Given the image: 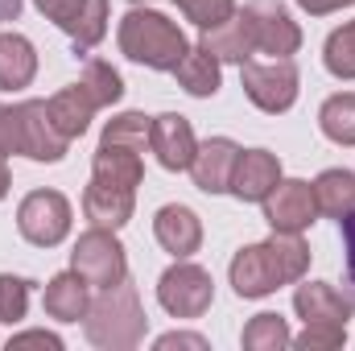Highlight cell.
Segmentation results:
<instances>
[{
	"label": "cell",
	"mask_w": 355,
	"mask_h": 351,
	"mask_svg": "<svg viewBox=\"0 0 355 351\" xmlns=\"http://www.w3.org/2000/svg\"><path fill=\"white\" fill-rule=\"evenodd\" d=\"M265 219L272 232H306L318 219L314 186L302 178H281L265 198Z\"/></svg>",
	"instance_id": "obj_11"
},
{
	"label": "cell",
	"mask_w": 355,
	"mask_h": 351,
	"mask_svg": "<svg viewBox=\"0 0 355 351\" xmlns=\"http://www.w3.org/2000/svg\"><path fill=\"white\" fill-rule=\"evenodd\" d=\"M17 232L29 244H37V248L62 244L67 232H71V203H67V194H58V190L25 194L21 207H17Z\"/></svg>",
	"instance_id": "obj_7"
},
{
	"label": "cell",
	"mask_w": 355,
	"mask_h": 351,
	"mask_svg": "<svg viewBox=\"0 0 355 351\" xmlns=\"http://www.w3.org/2000/svg\"><path fill=\"white\" fill-rule=\"evenodd\" d=\"M310 268V248L302 232H272L265 244H248L232 257V289L240 298H268L281 285L302 281Z\"/></svg>",
	"instance_id": "obj_1"
},
{
	"label": "cell",
	"mask_w": 355,
	"mask_h": 351,
	"mask_svg": "<svg viewBox=\"0 0 355 351\" xmlns=\"http://www.w3.org/2000/svg\"><path fill=\"white\" fill-rule=\"evenodd\" d=\"M240 343L248 351H281V348L293 343V335H289V327H285L281 314H257V318L244 327Z\"/></svg>",
	"instance_id": "obj_27"
},
{
	"label": "cell",
	"mask_w": 355,
	"mask_h": 351,
	"mask_svg": "<svg viewBox=\"0 0 355 351\" xmlns=\"http://www.w3.org/2000/svg\"><path fill=\"white\" fill-rule=\"evenodd\" d=\"M170 348L202 351V348H207V339H202V335H182V331H174V335H162V339H157V351H170Z\"/></svg>",
	"instance_id": "obj_36"
},
{
	"label": "cell",
	"mask_w": 355,
	"mask_h": 351,
	"mask_svg": "<svg viewBox=\"0 0 355 351\" xmlns=\"http://www.w3.org/2000/svg\"><path fill=\"white\" fill-rule=\"evenodd\" d=\"M46 103H50V120L58 124V132H62L67 141L83 137V132H87V124H91V116L99 112V108L91 103V95L79 87V83H75V87H62L58 95H50Z\"/></svg>",
	"instance_id": "obj_23"
},
{
	"label": "cell",
	"mask_w": 355,
	"mask_h": 351,
	"mask_svg": "<svg viewBox=\"0 0 355 351\" xmlns=\"http://www.w3.org/2000/svg\"><path fill=\"white\" fill-rule=\"evenodd\" d=\"M153 236H157V244H162L166 252H174L178 261H182V257L198 252V244H202V223H198V215H194L190 207L170 203V207H162V211L153 215Z\"/></svg>",
	"instance_id": "obj_17"
},
{
	"label": "cell",
	"mask_w": 355,
	"mask_h": 351,
	"mask_svg": "<svg viewBox=\"0 0 355 351\" xmlns=\"http://www.w3.org/2000/svg\"><path fill=\"white\" fill-rule=\"evenodd\" d=\"M12 116H17V153L29 157V162H62L71 141L58 132V124L50 120V103L46 99H25V103H12Z\"/></svg>",
	"instance_id": "obj_6"
},
{
	"label": "cell",
	"mask_w": 355,
	"mask_h": 351,
	"mask_svg": "<svg viewBox=\"0 0 355 351\" xmlns=\"http://www.w3.org/2000/svg\"><path fill=\"white\" fill-rule=\"evenodd\" d=\"M37 75V50L21 33H0V87L17 91L29 87Z\"/></svg>",
	"instance_id": "obj_22"
},
{
	"label": "cell",
	"mask_w": 355,
	"mask_h": 351,
	"mask_svg": "<svg viewBox=\"0 0 355 351\" xmlns=\"http://www.w3.org/2000/svg\"><path fill=\"white\" fill-rule=\"evenodd\" d=\"M281 182V162L268 149H240L236 174H232V194L240 203H265L268 190Z\"/></svg>",
	"instance_id": "obj_14"
},
{
	"label": "cell",
	"mask_w": 355,
	"mask_h": 351,
	"mask_svg": "<svg viewBox=\"0 0 355 351\" xmlns=\"http://www.w3.org/2000/svg\"><path fill=\"white\" fill-rule=\"evenodd\" d=\"M236 162H240V145L232 137H211L194 149V162H190V178L202 194H227L232 190V174H236Z\"/></svg>",
	"instance_id": "obj_13"
},
{
	"label": "cell",
	"mask_w": 355,
	"mask_h": 351,
	"mask_svg": "<svg viewBox=\"0 0 355 351\" xmlns=\"http://www.w3.org/2000/svg\"><path fill=\"white\" fill-rule=\"evenodd\" d=\"M132 207H137V190L128 186H112V182H95L91 178L87 194H83V211H87L91 228H124L132 219Z\"/></svg>",
	"instance_id": "obj_18"
},
{
	"label": "cell",
	"mask_w": 355,
	"mask_h": 351,
	"mask_svg": "<svg viewBox=\"0 0 355 351\" xmlns=\"http://www.w3.org/2000/svg\"><path fill=\"white\" fill-rule=\"evenodd\" d=\"M103 145H124V149L145 153V145H149V116L145 112H120L116 120H107Z\"/></svg>",
	"instance_id": "obj_28"
},
{
	"label": "cell",
	"mask_w": 355,
	"mask_h": 351,
	"mask_svg": "<svg viewBox=\"0 0 355 351\" xmlns=\"http://www.w3.org/2000/svg\"><path fill=\"white\" fill-rule=\"evenodd\" d=\"M21 17V0H0V21H17Z\"/></svg>",
	"instance_id": "obj_38"
},
{
	"label": "cell",
	"mask_w": 355,
	"mask_h": 351,
	"mask_svg": "<svg viewBox=\"0 0 355 351\" xmlns=\"http://www.w3.org/2000/svg\"><path fill=\"white\" fill-rule=\"evenodd\" d=\"M145 327H149V318H145L141 298H137V285L128 277L120 285L99 289V298H91L87 339L95 348H112V351L137 348L145 339Z\"/></svg>",
	"instance_id": "obj_3"
},
{
	"label": "cell",
	"mask_w": 355,
	"mask_h": 351,
	"mask_svg": "<svg viewBox=\"0 0 355 351\" xmlns=\"http://www.w3.org/2000/svg\"><path fill=\"white\" fill-rule=\"evenodd\" d=\"M318 128L335 145H355V95H331L318 112Z\"/></svg>",
	"instance_id": "obj_26"
},
{
	"label": "cell",
	"mask_w": 355,
	"mask_h": 351,
	"mask_svg": "<svg viewBox=\"0 0 355 351\" xmlns=\"http://www.w3.org/2000/svg\"><path fill=\"white\" fill-rule=\"evenodd\" d=\"M46 21L71 33L75 54H87L107 33V0H33Z\"/></svg>",
	"instance_id": "obj_9"
},
{
	"label": "cell",
	"mask_w": 355,
	"mask_h": 351,
	"mask_svg": "<svg viewBox=\"0 0 355 351\" xmlns=\"http://www.w3.org/2000/svg\"><path fill=\"white\" fill-rule=\"evenodd\" d=\"M343 343H347V327H331V323H310L293 339V348L302 351H331V348H343Z\"/></svg>",
	"instance_id": "obj_32"
},
{
	"label": "cell",
	"mask_w": 355,
	"mask_h": 351,
	"mask_svg": "<svg viewBox=\"0 0 355 351\" xmlns=\"http://www.w3.org/2000/svg\"><path fill=\"white\" fill-rule=\"evenodd\" d=\"M207 54H215L219 62H248L252 58V50H257V37H252V25H248V17H244V8H236L232 17H223L219 25H211V29H202V42H198Z\"/></svg>",
	"instance_id": "obj_15"
},
{
	"label": "cell",
	"mask_w": 355,
	"mask_h": 351,
	"mask_svg": "<svg viewBox=\"0 0 355 351\" xmlns=\"http://www.w3.org/2000/svg\"><path fill=\"white\" fill-rule=\"evenodd\" d=\"M343 228V298L355 306V211L339 219Z\"/></svg>",
	"instance_id": "obj_33"
},
{
	"label": "cell",
	"mask_w": 355,
	"mask_h": 351,
	"mask_svg": "<svg viewBox=\"0 0 355 351\" xmlns=\"http://www.w3.org/2000/svg\"><path fill=\"white\" fill-rule=\"evenodd\" d=\"M322 62H327V71L335 79H355V21H347L343 29H335L327 37Z\"/></svg>",
	"instance_id": "obj_29"
},
{
	"label": "cell",
	"mask_w": 355,
	"mask_h": 351,
	"mask_svg": "<svg viewBox=\"0 0 355 351\" xmlns=\"http://www.w3.org/2000/svg\"><path fill=\"white\" fill-rule=\"evenodd\" d=\"M244 17H248V25H252L257 50H265L272 58L297 54L302 29H297V21L289 17V8H285L281 0H248V4H244Z\"/></svg>",
	"instance_id": "obj_10"
},
{
	"label": "cell",
	"mask_w": 355,
	"mask_h": 351,
	"mask_svg": "<svg viewBox=\"0 0 355 351\" xmlns=\"http://www.w3.org/2000/svg\"><path fill=\"white\" fill-rule=\"evenodd\" d=\"M157 302L174 318H198L215 302V281H211L207 268H198V264H190V261H178L157 281Z\"/></svg>",
	"instance_id": "obj_5"
},
{
	"label": "cell",
	"mask_w": 355,
	"mask_h": 351,
	"mask_svg": "<svg viewBox=\"0 0 355 351\" xmlns=\"http://www.w3.org/2000/svg\"><path fill=\"white\" fill-rule=\"evenodd\" d=\"M0 153H17V116L8 103H0Z\"/></svg>",
	"instance_id": "obj_35"
},
{
	"label": "cell",
	"mask_w": 355,
	"mask_h": 351,
	"mask_svg": "<svg viewBox=\"0 0 355 351\" xmlns=\"http://www.w3.org/2000/svg\"><path fill=\"white\" fill-rule=\"evenodd\" d=\"M91 178L95 182H112V186H128L137 190L141 178H145V162L137 149H124V145H103L95 149V162H91Z\"/></svg>",
	"instance_id": "obj_20"
},
{
	"label": "cell",
	"mask_w": 355,
	"mask_h": 351,
	"mask_svg": "<svg viewBox=\"0 0 355 351\" xmlns=\"http://www.w3.org/2000/svg\"><path fill=\"white\" fill-rule=\"evenodd\" d=\"M174 79L186 95L211 99V95L219 91V83H223V71H219V58H215V54H207L202 46H194V50L182 54V62L174 67Z\"/></svg>",
	"instance_id": "obj_21"
},
{
	"label": "cell",
	"mask_w": 355,
	"mask_h": 351,
	"mask_svg": "<svg viewBox=\"0 0 355 351\" xmlns=\"http://www.w3.org/2000/svg\"><path fill=\"white\" fill-rule=\"evenodd\" d=\"M79 87L91 95L95 108H112V103L124 95V79H120V71H116L112 62H103V58H87L83 71H79Z\"/></svg>",
	"instance_id": "obj_25"
},
{
	"label": "cell",
	"mask_w": 355,
	"mask_h": 351,
	"mask_svg": "<svg viewBox=\"0 0 355 351\" xmlns=\"http://www.w3.org/2000/svg\"><path fill=\"white\" fill-rule=\"evenodd\" d=\"M293 310H297V318L310 327V323H331V327H347V318H352V302L335 289V285H327V281H306V285H297V293H293Z\"/></svg>",
	"instance_id": "obj_16"
},
{
	"label": "cell",
	"mask_w": 355,
	"mask_h": 351,
	"mask_svg": "<svg viewBox=\"0 0 355 351\" xmlns=\"http://www.w3.org/2000/svg\"><path fill=\"white\" fill-rule=\"evenodd\" d=\"M174 4L182 8V17L194 21L198 29H211V25H219L223 17L236 12V0H174Z\"/></svg>",
	"instance_id": "obj_31"
},
{
	"label": "cell",
	"mask_w": 355,
	"mask_h": 351,
	"mask_svg": "<svg viewBox=\"0 0 355 351\" xmlns=\"http://www.w3.org/2000/svg\"><path fill=\"white\" fill-rule=\"evenodd\" d=\"M149 149L157 153V162H162L166 170H174V174L190 170L194 149H198L190 120L178 116V112H162V116H153V120H149Z\"/></svg>",
	"instance_id": "obj_12"
},
{
	"label": "cell",
	"mask_w": 355,
	"mask_h": 351,
	"mask_svg": "<svg viewBox=\"0 0 355 351\" xmlns=\"http://www.w3.org/2000/svg\"><path fill=\"white\" fill-rule=\"evenodd\" d=\"M71 268L91 289H107V285H120L128 277V257H124V244L116 240L112 228H91L79 236V244L71 252Z\"/></svg>",
	"instance_id": "obj_4"
},
{
	"label": "cell",
	"mask_w": 355,
	"mask_h": 351,
	"mask_svg": "<svg viewBox=\"0 0 355 351\" xmlns=\"http://www.w3.org/2000/svg\"><path fill=\"white\" fill-rule=\"evenodd\" d=\"M240 83H244V95L268 112V116H281L293 108L297 99V67L289 58H272V62H244L240 67Z\"/></svg>",
	"instance_id": "obj_8"
},
{
	"label": "cell",
	"mask_w": 355,
	"mask_h": 351,
	"mask_svg": "<svg viewBox=\"0 0 355 351\" xmlns=\"http://www.w3.org/2000/svg\"><path fill=\"white\" fill-rule=\"evenodd\" d=\"M17 348H62V339L58 335H50V331H25V335H12L8 339V351H17Z\"/></svg>",
	"instance_id": "obj_34"
},
{
	"label": "cell",
	"mask_w": 355,
	"mask_h": 351,
	"mask_svg": "<svg viewBox=\"0 0 355 351\" xmlns=\"http://www.w3.org/2000/svg\"><path fill=\"white\" fill-rule=\"evenodd\" d=\"M310 17H327V12H339V8H347V4H355V0H297Z\"/></svg>",
	"instance_id": "obj_37"
},
{
	"label": "cell",
	"mask_w": 355,
	"mask_h": 351,
	"mask_svg": "<svg viewBox=\"0 0 355 351\" xmlns=\"http://www.w3.org/2000/svg\"><path fill=\"white\" fill-rule=\"evenodd\" d=\"M120 54L149 67V71H174L182 62V54L190 50L186 33L178 29V21H170L166 12H153V8H132L120 17Z\"/></svg>",
	"instance_id": "obj_2"
},
{
	"label": "cell",
	"mask_w": 355,
	"mask_h": 351,
	"mask_svg": "<svg viewBox=\"0 0 355 351\" xmlns=\"http://www.w3.org/2000/svg\"><path fill=\"white\" fill-rule=\"evenodd\" d=\"M8 194V153H0V198Z\"/></svg>",
	"instance_id": "obj_39"
},
{
	"label": "cell",
	"mask_w": 355,
	"mask_h": 351,
	"mask_svg": "<svg viewBox=\"0 0 355 351\" xmlns=\"http://www.w3.org/2000/svg\"><path fill=\"white\" fill-rule=\"evenodd\" d=\"M128 4H149V0H128Z\"/></svg>",
	"instance_id": "obj_40"
},
{
	"label": "cell",
	"mask_w": 355,
	"mask_h": 351,
	"mask_svg": "<svg viewBox=\"0 0 355 351\" xmlns=\"http://www.w3.org/2000/svg\"><path fill=\"white\" fill-rule=\"evenodd\" d=\"M29 289H33V281L12 277V273H0V323H21L25 318Z\"/></svg>",
	"instance_id": "obj_30"
},
{
	"label": "cell",
	"mask_w": 355,
	"mask_h": 351,
	"mask_svg": "<svg viewBox=\"0 0 355 351\" xmlns=\"http://www.w3.org/2000/svg\"><path fill=\"white\" fill-rule=\"evenodd\" d=\"M42 306L58 323H79V318H87V310H91V285L75 268L58 273V277H50V285L42 293Z\"/></svg>",
	"instance_id": "obj_19"
},
{
	"label": "cell",
	"mask_w": 355,
	"mask_h": 351,
	"mask_svg": "<svg viewBox=\"0 0 355 351\" xmlns=\"http://www.w3.org/2000/svg\"><path fill=\"white\" fill-rule=\"evenodd\" d=\"M314 198H318V215L343 219L347 211H355V174L352 170H322L314 182Z\"/></svg>",
	"instance_id": "obj_24"
}]
</instances>
